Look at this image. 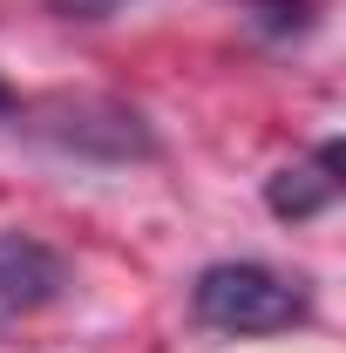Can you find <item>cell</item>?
<instances>
[{"label": "cell", "instance_id": "obj_1", "mask_svg": "<svg viewBox=\"0 0 346 353\" xmlns=\"http://www.w3.org/2000/svg\"><path fill=\"white\" fill-rule=\"evenodd\" d=\"M190 319L204 333H224V340H265V333H292L312 319V299L292 272L258 259H224L204 265L197 285H190Z\"/></svg>", "mask_w": 346, "mask_h": 353}, {"label": "cell", "instance_id": "obj_2", "mask_svg": "<svg viewBox=\"0 0 346 353\" xmlns=\"http://www.w3.org/2000/svg\"><path fill=\"white\" fill-rule=\"evenodd\" d=\"M68 292V259L34 231H0V333L28 326Z\"/></svg>", "mask_w": 346, "mask_h": 353}, {"label": "cell", "instance_id": "obj_3", "mask_svg": "<svg viewBox=\"0 0 346 353\" xmlns=\"http://www.w3.org/2000/svg\"><path fill=\"white\" fill-rule=\"evenodd\" d=\"M54 123H41L48 143L75 150V157H102V163H123V157H150V130L143 116L123 109V102H54L48 109Z\"/></svg>", "mask_w": 346, "mask_h": 353}, {"label": "cell", "instance_id": "obj_4", "mask_svg": "<svg viewBox=\"0 0 346 353\" xmlns=\"http://www.w3.org/2000/svg\"><path fill=\"white\" fill-rule=\"evenodd\" d=\"M333 197H340V143H319L305 163H285V170L265 183V204H272V218H285V224L319 218Z\"/></svg>", "mask_w": 346, "mask_h": 353}, {"label": "cell", "instance_id": "obj_5", "mask_svg": "<svg viewBox=\"0 0 346 353\" xmlns=\"http://www.w3.org/2000/svg\"><path fill=\"white\" fill-rule=\"evenodd\" d=\"M245 21L265 28V34H278V41H292V34L312 28V7L305 0H245Z\"/></svg>", "mask_w": 346, "mask_h": 353}, {"label": "cell", "instance_id": "obj_6", "mask_svg": "<svg viewBox=\"0 0 346 353\" xmlns=\"http://www.w3.org/2000/svg\"><path fill=\"white\" fill-rule=\"evenodd\" d=\"M48 7H54L61 21H109L123 0H48Z\"/></svg>", "mask_w": 346, "mask_h": 353}, {"label": "cell", "instance_id": "obj_7", "mask_svg": "<svg viewBox=\"0 0 346 353\" xmlns=\"http://www.w3.org/2000/svg\"><path fill=\"white\" fill-rule=\"evenodd\" d=\"M7 109H14V95H7V88H0V116H7Z\"/></svg>", "mask_w": 346, "mask_h": 353}]
</instances>
